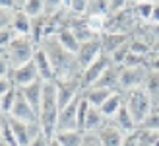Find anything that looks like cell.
<instances>
[{"label": "cell", "instance_id": "29", "mask_svg": "<svg viewBox=\"0 0 159 146\" xmlns=\"http://www.w3.org/2000/svg\"><path fill=\"white\" fill-rule=\"evenodd\" d=\"M14 14H16V10H4V8H0V29L12 27Z\"/></svg>", "mask_w": 159, "mask_h": 146}, {"label": "cell", "instance_id": "20", "mask_svg": "<svg viewBox=\"0 0 159 146\" xmlns=\"http://www.w3.org/2000/svg\"><path fill=\"white\" fill-rule=\"evenodd\" d=\"M118 74H120V68H116L115 64H111L93 88H103V90H111V92L118 90Z\"/></svg>", "mask_w": 159, "mask_h": 146}, {"label": "cell", "instance_id": "8", "mask_svg": "<svg viewBox=\"0 0 159 146\" xmlns=\"http://www.w3.org/2000/svg\"><path fill=\"white\" fill-rule=\"evenodd\" d=\"M82 94V84L80 78H70V80H57V100L58 107H66L68 103H72L76 97Z\"/></svg>", "mask_w": 159, "mask_h": 146}, {"label": "cell", "instance_id": "21", "mask_svg": "<svg viewBox=\"0 0 159 146\" xmlns=\"http://www.w3.org/2000/svg\"><path fill=\"white\" fill-rule=\"evenodd\" d=\"M12 29L18 35H31V29H33V20H31L27 14H23L21 10H16L14 22H12Z\"/></svg>", "mask_w": 159, "mask_h": 146}, {"label": "cell", "instance_id": "41", "mask_svg": "<svg viewBox=\"0 0 159 146\" xmlns=\"http://www.w3.org/2000/svg\"><path fill=\"white\" fill-rule=\"evenodd\" d=\"M149 70H155V72H159V56H155L153 61H149Z\"/></svg>", "mask_w": 159, "mask_h": 146}, {"label": "cell", "instance_id": "6", "mask_svg": "<svg viewBox=\"0 0 159 146\" xmlns=\"http://www.w3.org/2000/svg\"><path fill=\"white\" fill-rule=\"evenodd\" d=\"M101 55H103V45H101L99 37L89 39V41H84L80 45V51L76 53V64L80 68V74H82L89 64H93Z\"/></svg>", "mask_w": 159, "mask_h": 146}, {"label": "cell", "instance_id": "33", "mask_svg": "<svg viewBox=\"0 0 159 146\" xmlns=\"http://www.w3.org/2000/svg\"><path fill=\"white\" fill-rule=\"evenodd\" d=\"M10 74H12V64H10V61L6 59L4 51H0V78H6Z\"/></svg>", "mask_w": 159, "mask_h": 146}, {"label": "cell", "instance_id": "27", "mask_svg": "<svg viewBox=\"0 0 159 146\" xmlns=\"http://www.w3.org/2000/svg\"><path fill=\"white\" fill-rule=\"evenodd\" d=\"M16 95H18V88H12L8 94H4L2 97H0V103H2V111L4 115H8V113L12 111L14 107V101H16Z\"/></svg>", "mask_w": 159, "mask_h": 146}, {"label": "cell", "instance_id": "23", "mask_svg": "<svg viewBox=\"0 0 159 146\" xmlns=\"http://www.w3.org/2000/svg\"><path fill=\"white\" fill-rule=\"evenodd\" d=\"M20 10L23 14H27L31 20L43 18V16H45V0H25V2L21 4Z\"/></svg>", "mask_w": 159, "mask_h": 146}, {"label": "cell", "instance_id": "2", "mask_svg": "<svg viewBox=\"0 0 159 146\" xmlns=\"http://www.w3.org/2000/svg\"><path fill=\"white\" fill-rule=\"evenodd\" d=\"M58 100H57V82H45L43 88V101L39 111V125L47 139H52L57 134V123H58Z\"/></svg>", "mask_w": 159, "mask_h": 146}, {"label": "cell", "instance_id": "36", "mask_svg": "<svg viewBox=\"0 0 159 146\" xmlns=\"http://www.w3.org/2000/svg\"><path fill=\"white\" fill-rule=\"evenodd\" d=\"M12 88H16V86H14V82H12V78H10V76L0 78V97H2L4 94H8V92L12 90Z\"/></svg>", "mask_w": 159, "mask_h": 146}, {"label": "cell", "instance_id": "47", "mask_svg": "<svg viewBox=\"0 0 159 146\" xmlns=\"http://www.w3.org/2000/svg\"><path fill=\"white\" fill-rule=\"evenodd\" d=\"M18 2H20V8H21V4H23V2H25V0H18Z\"/></svg>", "mask_w": 159, "mask_h": 146}, {"label": "cell", "instance_id": "42", "mask_svg": "<svg viewBox=\"0 0 159 146\" xmlns=\"http://www.w3.org/2000/svg\"><path fill=\"white\" fill-rule=\"evenodd\" d=\"M72 6V0H62V10H70Z\"/></svg>", "mask_w": 159, "mask_h": 146}, {"label": "cell", "instance_id": "26", "mask_svg": "<svg viewBox=\"0 0 159 146\" xmlns=\"http://www.w3.org/2000/svg\"><path fill=\"white\" fill-rule=\"evenodd\" d=\"M153 2H138V4H134L132 8V12L136 18L140 20H144V22H149L152 20V14H153Z\"/></svg>", "mask_w": 159, "mask_h": 146}, {"label": "cell", "instance_id": "43", "mask_svg": "<svg viewBox=\"0 0 159 146\" xmlns=\"http://www.w3.org/2000/svg\"><path fill=\"white\" fill-rule=\"evenodd\" d=\"M47 146H62V144H60V142L52 136V139H49V144H47Z\"/></svg>", "mask_w": 159, "mask_h": 146}, {"label": "cell", "instance_id": "11", "mask_svg": "<svg viewBox=\"0 0 159 146\" xmlns=\"http://www.w3.org/2000/svg\"><path fill=\"white\" fill-rule=\"evenodd\" d=\"M99 39H101V45H103V53L109 55V56L115 51H118V49H122L130 43V37L126 33H118V31H103L99 35Z\"/></svg>", "mask_w": 159, "mask_h": 146}, {"label": "cell", "instance_id": "34", "mask_svg": "<svg viewBox=\"0 0 159 146\" xmlns=\"http://www.w3.org/2000/svg\"><path fill=\"white\" fill-rule=\"evenodd\" d=\"M82 146H103L97 133H84V142Z\"/></svg>", "mask_w": 159, "mask_h": 146}, {"label": "cell", "instance_id": "45", "mask_svg": "<svg viewBox=\"0 0 159 146\" xmlns=\"http://www.w3.org/2000/svg\"><path fill=\"white\" fill-rule=\"evenodd\" d=\"M0 142H2V117H0Z\"/></svg>", "mask_w": 159, "mask_h": 146}, {"label": "cell", "instance_id": "44", "mask_svg": "<svg viewBox=\"0 0 159 146\" xmlns=\"http://www.w3.org/2000/svg\"><path fill=\"white\" fill-rule=\"evenodd\" d=\"M130 2H134V4H138V2H155V0H130Z\"/></svg>", "mask_w": 159, "mask_h": 146}, {"label": "cell", "instance_id": "12", "mask_svg": "<svg viewBox=\"0 0 159 146\" xmlns=\"http://www.w3.org/2000/svg\"><path fill=\"white\" fill-rule=\"evenodd\" d=\"M10 78H12V82H14L16 88H23V86L33 84L35 80H41L39 74H37V68H35L33 61L27 62V64H23V66H20V68H14Z\"/></svg>", "mask_w": 159, "mask_h": 146}, {"label": "cell", "instance_id": "37", "mask_svg": "<svg viewBox=\"0 0 159 146\" xmlns=\"http://www.w3.org/2000/svg\"><path fill=\"white\" fill-rule=\"evenodd\" d=\"M0 8H4V10H20V2L18 0H0Z\"/></svg>", "mask_w": 159, "mask_h": 146}, {"label": "cell", "instance_id": "18", "mask_svg": "<svg viewBox=\"0 0 159 146\" xmlns=\"http://www.w3.org/2000/svg\"><path fill=\"white\" fill-rule=\"evenodd\" d=\"M122 105H124V94H122V92H118V90H115L113 94L107 97V101L103 103L99 109H101L103 115H105L107 121H113L115 115L118 113V109H120Z\"/></svg>", "mask_w": 159, "mask_h": 146}, {"label": "cell", "instance_id": "39", "mask_svg": "<svg viewBox=\"0 0 159 146\" xmlns=\"http://www.w3.org/2000/svg\"><path fill=\"white\" fill-rule=\"evenodd\" d=\"M124 146H138L136 136H134V134H126V139H124Z\"/></svg>", "mask_w": 159, "mask_h": 146}, {"label": "cell", "instance_id": "16", "mask_svg": "<svg viewBox=\"0 0 159 146\" xmlns=\"http://www.w3.org/2000/svg\"><path fill=\"white\" fill-rule=\"evenodd\" d=\"M54 37H57V41L66 49L68 53H72V55H76L78 51H80V43L78 41V37H76V33L72 31V27H68V26H62V27H58V31L54 33Z\"/></svg>", "mask_w": 159, "mask_h": 146}, {"label": "cell", "instance_id": "40", "mask_svg": "<svg viewBox=\"0 0 159 146\" xmlns=\"http://www.w3.org/2000/svg\"><path fill=\"white\" fill-rule=\"evenodd\" d=\"M152 23H159V4L153 6V14H152V20H149Z\"/></svg>", "mask_w": 159, "mask_h": 146}, {"label": "cell", "instance_id": "28", "mask_svg": "<svg viewBox=\"0 0 159 146\" xmlns=\"http://www.w3.org/2000/svg\"><path fill=\"white\" fill-rule=\"evenodd\" d=\"M18 37V33L12 29V27H6V29H0V51H4V49L10 45L14 39Z\"/></svg>", "mask_w": 159, "mask_h": 146}, {"label": "cell", "instance_id": "19", "mask_svg": "<svg viewBox=\"0 0 159 146\" xmlns=\"http://www.w3.org/2000/svg\"><path fill=\"white\" fill-rule=\"evenodd\" d=\"M107 119L105 115L101 113L99 107H89V111H87V117H85V125H84V133H99L103 127H105Z\"/></svg>", "mask_w": 159, "mask_h": 146}, {"label": "cell", "instance_id": "14", "mask_svg": "<svg viewBox=\"0 0 159 146\" xmlns=\"http://www.w3.org/2000/svg\"><path fill=\"white\" fill-rule=\"evenodd\" d=\"M43 88H45V82L43 80H35L33 84L29 86H23V88H18V90L25 95V100L29 101V105L33 107V111L39 115L41 111V101H43Z\"/></svg>", "mask_w": 159, "mask_h": 146}, {"label": "cell", "instance_id": "38", "mask_svg": "<svg viewBox=\"0 0 159 146\" xmlns=\"http://www.w3.org/2000/svg\"><path fill=\"white\" fill-rule=\"evenodd\" d=\"M47 144H49V139H47V136L41 133V134H39V136H35V139L33 140H31L27 146H47Z\"/></svg>", "mask_w": 159, "mask_h": 146}, {"label": "cell", "instance_id": "5", "mask_svg": "<svg viewBox=\"0 0 159 146\" xmlns=\"http://www.w3.org/2000/svg\"><path fill=\"white\" fill-rule=\"evenodd\" d=\"M148 66H122L118 74V92H132L146 84Z\"/></svg>", "mask_w": 159, "mask_h": 146}, {"label": "cell", "instance_id": "32", "mask_svg": "<svg viewBox=\"0 0 159 146\" xmlns=\"http://www.w3.org/2000/svg\"><path fill=\"white\" fill-rule=\"evenodd\" d=\"M128 47H130V53H134V55H140V56H148V53H149V45H148V43L130 41V43H128Z\"/></svg>", "mask_w": 159, "mask_h": 146}, {"label": "cell", "instance_id": "46", "mask_svg": "<svg viewBox=\"0 0 159 146\" xmlns=\"http://www.w3.org/2000/svg\"><path fill=\"white\" fill-rule=\"evenodd\" d=\"M4 115V111H2V103H0V117H2Z\"/></svg>", "mask_w": 159, "mask_h": 146}, {"label": "cell", "instance_id": "22", "mask_svg": "<svg viewBox=\"0 0 159 146\" xmlns=\"http://www.w3.org/2000/svg\"><path fill=\"white\" fill-rule=\"evenodd\" d=\"M111 94H113L111 90H103V88H87V90H82V95L85 97V101L89 105H93V107H101Z\"/></svg>", "mask_w": 159, "mask_h": 146}, {"label": "cell", "instance_id": "35", "mask_svg": "<svg viewBox=\"0 0 159 146\" xmlns=\"http://www.w3.org/2000/svg\"><path fill=\"white\" fill-rule=\"evenodd\" d=\"M126 2H128V0H109V10L113 14H118L126 8Z\"/></svg>", "mask_w": 159, "mask_h": 146}, {"label": "cell", "instance_id": "48", "mask_svg": "<svg viewBox=\"0 0 159 146\" xmlns=\"http://www.w3.org/2000/svg\"><path fill=\"white\" fill-rule=\"evenodd\" d=\"M0 146H10V144H6V142H0Z\"/></svg>", "mask_w": 159, "mask_h": 146}, {"label": "cell", "instance_id": "31", "mask_svg": "<svg viewBox=\"0 0 159 146\" xmlns=\"http://www.w3.org/2000/svg\"><path fill=\"white\" fill-rule=\"evenodd\" d=\"M58 10H62V0H45V16L51 18Z\"/></svg>", "mask_w": 159, "mask_h": 146}, {"label": "cell", "instance_id": "30", "mask_svg": "<svg viewBox=\"0 0 159 146\" xmlns=\"http://www.w3.org/2000/svg\"><path fill=\"white\" fill-rule=\"evenodd\" d=\"M87 8H89V0H72L70 12L76 16H84V14H87Z\"/></svg>", "mask_w": 159, "mask_h": 146}, {"label": "cell", "instance_id": "15", "mask_svg": "<svg viewBox=\"0 0 159 146\" xmlns=\"http://www.w3.org/2000/svg\"><path fill=\"white\" fill-rule=\"evenodd\" d=\"M97 134H99V139H101L103 146H124L126 134L118 131V129H116L113 123H111V121H107L105 127H103Z\"/></svg>", "mask_w": 159, "mask_h": 146}, {"label": "cell", "instance_id": "9", "mask_svg": "<svg viewBox=\"0 0 159 146\" xmlns=\"http://www.w3.org/2000/svg\"><path fill=\"white\" fill-rule=\"evenodd\" d=\"M80 94L72 103L62 107L58 113V123H57V133H66V131H78V103H80Z\"/></svg>", "mask_w": 159, "mask_h": 146}, {"label": "cell", "instance_id": "24", "mask_svg": "<svg viewBox=\"0 0 159 146\" xmlns=\"http://www.w3.org/2000/svg\"><path fill=\"white\" fill-rule=\"evenodd\" d=\"M144 88L148 90V94L152 95L153 107H155V105H159V72H155V70H149L148 72Z\"/></svg>", "mask_w": 159, "mask_h": 146}, {"label": "cell", "instance_id": "17", "mask_svg": "<svg viewBox=\"0 0 159 146\" xmlns=\"http://www.w3.org/2000/svg\"><path fill=\"white\" fill-rule=\"evenodd\" d=\"M111 123H113L120 133H124V134H134L136 129H138V125L134 123V119L130 115V111L126 109V105H122V107L118 109V113L115 115V119L111 121Z\"/></svg>", "mask_w": 159, "mask_h": 146}, {"label": "cell", "instance_id": "4", "mask_svg": "<svg viewBox=\"0 0 159 146\" xmlns=\"http://www.w3.org/2000/svg\"><path fill=\"white\" fill-rule=\"evenodd\" d=\"M35 51H37V43L31 39V35H18L4 49V55H6V59L10 61L12 70H14V68H20L23 64L33 61Z\"/></svg>", "mask_w": 159, "mask_h": 146}, {"label": "cell", "instance_id": "10", "mask_svg": "<svg viewBox=\"0 0 159 146\" xmlns=\"http://www.w3.org/2000/svg\"><path fill=\"white\" fill-rule=\"evenodd\" d=\"M10 117H14V119H20V121H23V123H39V115L33 111V107L29 105V101L25 100V95H23L20 90H18V95H16V101H14V107H12V111L8 113Z\"/></svg>", "mask_w": 159, "mask_h": 146}, {"label": "cell", "instance_id": "13", "mask_svg": "<svg viewBox=\"0 0 159 146\" xmlns=\"http://www.w3.org/2000/svg\"><path fill=\"white\" fill-rule=\"evenodd\" d=\"M33 64L37 68V74L43 82H57V76H54V70H52V64L49 61L47 53L43 51L41 47H37L35 56H33Z\"/></svg>", "mask_w": 159, "mask_h": 146}, {"label": "cell", "instance_id": "7", "mask_svg": "<svg viewBox=\"0 0 159 146\" xmlns=\"http://www.w3.org/2000/svg\"><path fill=\"white\" fill-rule=\"evenodd\" d=\"M111 56L103 53L97 61H95L93 64H89L82 74H80V84H82V90H87V88H93L95 84L99 82V78L105 74V70L111 66Z\"/></svg>", "mask_w": 159, "mask_h": 146}, {"label": "cell", "instance_id": "1", "mask_svg": "<svg viewBox=\"0 0 159 146\" xmlns=\"http://www.w3.org/2000/svg\"><path fill=\"white\" fill-rule=\"evenodd\" d=\"M39 47L43 49L49 56V61L52 64V70H54V76L57 80H70V78H80V68L76 64V55L68 53L64 47H62L57 37H45Z\"/></svg>", "mask_w": 159, "mask_h": 146}, {"label": "cell", "instance_id": "3", "mask_svg": "<svg viewBox=\"0 0 159 146\" xmlns=\"http://www.w3.org/2000/svg\"><path fill=\"white\" fill-rule=\"evenodd\" d=\"M124 105L126 109L130 111V115L134 119V123L138 127L146 123V119L153 113V101H152V95L148 94V90L144 86L136 88L132 92H126L124 95Z\"/></svg>", "mask_w": 159, "mask_h": 146}, {"label": "cell", "instance_id": "25", "mask_svg": "<svg viewBox=\"0 0 159 146\" xmlns=\"http://www.w3.org/2000/svg\"><path fill=\"white\" fill-rule=\"evenodd\" d=\"M62 146H82L84 142V133L82 131H66V133H57L54 134Z\"/></svg>", "mask_w": 159, "mask_h": 146}]
</instances>
